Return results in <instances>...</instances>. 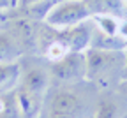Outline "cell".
<instances>
[{
	"instance_id": "9",
	"label": "cell",
	"mask_w": 127,
	"mask_h": 118,
	"mask_svg": "<svg viewBox=\"0 0 127 118\" xmlns=\"http://www.w3.org/2000/svg\"><path fill=\"white\" fill-rule=\"evenodd\" d=\"M20 55H21V46L14 39V35L7 32H0V63L16 62Z\"/></svg>"
},
{
	"instance_id": "7",
	"label": "cell",
	"mask_w": 127,
	"mask_h": 118,
	"mask_svg": "<svg viewBox=\"0 0 127 118\" xmlns=\"http://www.w3.org/2000/svg\"><path fill=\"white\" fill-rule=\"evenodd\" d=\"M48 83H50V76H48V72L44 69H41V67H32V69H28L27 74L23 76L21 87L27 88L32 93L42 97L44 92H46V88H48Z\"/></svg>"
},
{
	"instance_id": "11",
	"label": "cell",
	"mask_w": 127,
	"mask_h": 118,
	"mask_svg": "<svg viewBox=\"0 0 127 118\" xmlns=\"http://www.w3.org/2000/svg\"><path fill=\"white\" fill-rule=\"evenodd\" d=\"M94 21L97 23L101 33L108 37H115V33L120 30V25L115 16H94Z\"/></svg>"
},
{
	"instance_id": "3",
	"label": "cell",
	"mask_w": 127,
	"mask_h": 118,
	"mask_svg": "<svg viewBox=\"0 0 127 118\" xmlns=\"http://www.w3.org/2000/svg\"><path fill=\"white\" fill-rule=\"evenodd\" d=\"M51 74L62 81H79L87 78V57L83 51H71L57 62H51Z\"/></svg>"
},
{
	"instance_id": "8",
	"label": "cell",
	"mask_w": 127,
	"mask_h": 118,
	"mask_svg": "<svg viewBox=\"0 0 127 118\" xmlns=\"http://www.w3.org/2000/svg\"><path fill=\"white\" fill-rule=\"evenodd\" d=\"M90 16H118L124 14V0H83Z\"/></svg>"
},
{
	"instance_id": "13",
	"label": "cell",
	"mask_w": 127,
	"mask_h": 118,
	"mask_svg": "<svg viewBox=\"0 0 127 118\" xmlns=\"http://www.w3.org/2000/svg\"><path fill=\"white\" fill-rule=\"evenodd\" d=\"M117 113H118V108L115 102H111L109 99H104L99 102L97 106V111H95L94 118H117Z\"/></svg>"
},
{
	"instance_id": "20",
	"label": "cell",
	"mask_w": 127,
	"mask_h": 118,
	"mask_svg": "<svg viewBox=\"0 0 127 118\" xmlns=\"http://www.w3.org/2000/svg\"><path fill=\"white\" fill-rule=\"evenodd\" d=\"M92 118H94V116H92Z\"/></svg>"
},
{
	"instance_id": "12",
	"label": "cell",
	"mask_w": 127,
	"mask_h": 118,
	"mask_svg": "<svg viewBox=\"0 0 127 118\" xmlns=\"http://www.w3.org/2000/svg\"><path fill=\"white\" fill-rule=\"evenodd\" d=\"M20 74V65L18 62H11V63H0V87L11 83L18 78Z\"/></svg>"
},
{
	"instance_id": "4",
	"label": "cell",
	"mask_w": 127,
	"mask_h": 118,
	"mask_svg": "<svg viewBox=\"0 0 127 118\" xmlns=\"http://www.w3.org/2000/svg\"><path fill=\"white\" fill-rule=\"evenodd\" d=\"M57 35L64 42V46L67 48L69 53L71 51H83L92 42V28L83 21V23H79L76 27L57 30Z\"/></svg>"
},
{
	"instance_id": "2",
	"label": "cell",
	"mask_w": 127,
	"mask_h": 118,
	"mask_svg": "<svg viewBox=\"0 0 127 118\" xmlns=\"http://www.w3.org/2000/svg\"><path fill=\"white\" fill-rule=\"evenodd\" d=\"M87 57V78L90 81H106L113 76L115 69H120L124 58L115 49L90 48L85 53Z\"/></svg>"
},
{
	"instance_id": "19",
	"label": "cell",
	"mask_w": 127,
	"mask_h": 118,
	"mask_svg": "<svg viewBox=\"0 0 127 118\" xmlns=\"http://www.w3.org/2000/svg\"><path fill=\"white\" fill-rule=\"evenodd\" d=\"M125 2H127V0H125Z\"/></svg>"
},
{
	"instance_id": "10",
	"label": "cell",
	"mask_w": 127,
	"mask_h": 118,
	"mask_svg": "<svg viewBox=\"0 0 127 118\" xmlns=\"http://www.w3.org/2000/svg\"><path fill=\"white\" fill-rule=\"evenodd\" d=\"M0 118H23L18 102H16L14 90L7 93H0Z\"/></svg>"
},
{
	"instance_id": "15",
	"label": "cell",
	"mask_w": 127,
	"mask_h": 118,
	"mask_svg": "<svg viewBox=\"0 0 127 118\" xmlns=\"http://www.w3.org/2000/svg\"><path fill=\"white\" fill-rule=\"evenodd\" d=\"M120 92H122V93H124V95L127 97V81H125V83H122V85H120Z\"/></svg>"
},
{
	"instance_id": "17",
	"label": "cell",
	"mask_w": 127,
	"mask_h": 118,
	"mask_svg": "<svg viewBox=\"0 0 127 118\" xmlns=\"http://www.w3.org/2000/svg\"><path fill=\"white\" fill-rule=\"evenodd\" d=\"M124 65H125V69H127V51H125V55H124Z\"/></svg>"
},
{
	"instance_id": "18",
	"label": "cell",
	"mask_w": 127,
	"mask_h": 118,
	"mask_svg": "<svg viewBox=\"0 0 127 118\" xmlns=\"http://www.w3.org/2000/svg\"><path fill=\"white\" fill-rule=\"evenodd\" d=\"M0 2H2V0H0Z\"/></svg>"
},
{
	"instance_id": "6",
	"label": "cell",
	"mask_w": 127,
	"mask_h": 118,
	"mask_svg": "<svg viewBox=\"0 0 127 118\" xmlns=\"http://www.w3.org/2000/svg\"><path fill=\"white\" fill-rule=\"evenodd\" d=\"M14 95H16V102H18V108H20L23 118H35V116L39 115L42 97L28 92V90L23 88L21 85H20L18 88H14Z\"/></svg>"
},
{
	"instance_id": "16",
	"label": "cell",
	"mask_w": 127,
	"mask_h": 118,
	"mask_svg": "<svg viewBox=\"0 0 127 118\" xmlns=\"http://www.w3.org/2000/svg\"><path fill=\"white\" fill-rule=\"evenodd\" d=\"M120 30H122V33H124V35H127V21L120 27Z\"/></svg>"
},
{
	"instance_id": "14",
	"label": "cell",
	"mask_w": 127,
	"mask_h": 118,
	"mask_svg": "<svg viewBox=\"0 0 127 118\" xmlns=\"http://www.w3.org/2000/svg\"><path fill=\"white\" fill-rule=\"evenodd\" d=\"M18 2H20L21 7H35V5L46 2V0H18Z\"/></svg>"
},
{
	"instance_id": "1",
	"label": "cell",
	"mask_w": 127,
	"mask_h": 118,
	"mask_svg": "<svg viewBox=\"0 0 127 118\" xmlns=\"http://www.w3.org/2000/svg\"><path fill=\"white\" fill-rule=\"evenodd\" d=\"M88 16L90 12L83 0H62L60 4H55L46 12L44 20L48 27L62 30V28H69L83 23Z\"/></svg>"
},
{
	"instance_id": "5",
	"label": "cell",
	"mask_w": 127,
	"mask_h": 118,
	"mask_svg": "<svg viewBox=\"0 0 127 118\" xmlns=\"http://www.w3.org/2000/svg\"><path fill=\"white\" fill-rule=\"evenodd\" d=\"M79 97L69 90H60L50 102V118H76L79 113Z\"/></svg>"
}]
</instances>
